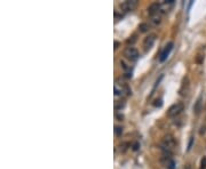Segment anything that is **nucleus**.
Here are the masks:
<instances>
[{"mask_svg": "<svg viewBox=\"0 0 206 169\" xmlns=\"http://www.w3.org/2000/svg\"><path fill=\"white\" fill-rule=\"evenodd\" d=\"M124 56L126 60H128L129 62H136L140 57V54H139V50L134 47H127L124 52Z\"/></svg>", "mask_w": 206, "mask_h": 169, "instance_id": "3", "label": "nucleus"}, {"mask_svg": "<svg viewBox=\"0 0 206 169\" xmlns=\"http://www.w3.org/2000/svg\"><path fill=\"white\" fill-rule=\"evenodd\" d=\"M118 47H119V42L115 41V49H118Z\"/></svg>", "mask_w": 206, "mask_h": 169, "instance_id": "23", "label": "nucleus"}, {"mask_svg": "<svg viewBox=\"0 0 206 169\" xmlns=\"http://www.w3.org/2000/svg\"><path fill=\"white\" fill-rule=\"evenodd\" d=\"M148 13H149L151 17L156 16V15H159V13H160V4H158V2L151 4L150 6L148 7Z\"/></svg>", "mask_w": 206, "mask_h": 169, "instance_id": "10", "label": "nucleus"}, {"mask_svg": "<svg viewBox=\"0 0 206 169\" xmlns=\"http://www.w3.org/2000/svg\"><path fill=\"white\" fill-rule=\"evenodd\" d=\"M174 6V0H165L160 4V14L168 13Z\"/></svg>", "mask_w": 206, "mask_h": 169, "instance_id": "9", "label": "nucleus"}, {"mask_svg": "<svg viewBox=\"0 0 206 169\" xmlns=\"http://www.w3.org/2000/svg\"><path fill=\"white\" fill-rule=\"evenodd\" d=\"M205 131H206V127L205 126H203V127H202V130H200V135L205 134Z\"/></svg>", "mask_w": 206, "mask_h": 169, "instance_id": "22", "label": "nucleus"}, {"mask_svg": "<svg viewBox=\"0 0 206 169\" xmlns=\"http://www.w3.org/2000/svg\"><path fill=\"white\" fill-rule=\"evenodd\" d=\"M192 143H193V137L190 138V142H189V145H188V151H190V149H191V146H192Z\"/></svg>", "mask_w": 206, "mask_h": 169, "instance_id": "21", "label": "nucleus"}, {"mask_svg": "<svg viewBox=\"0 0 206 169\" xmlns=\"http://www.w3.org/2000/svg\"><path fill=\"white\" fill-rule=\"evenodd\" d=\"M183 110H184V105H183V103L178 102V103L173 104L169 109H168V111H167V117H169V118L178 117L179 114H180Z\"/></svg>", "mask_w": 206, "mask_h": 169, "instance_id": "4", "label": "nucleus"}, {"mask_svg": "<svg viewBox=\"0 0 206 169\" xmlns=\"http://www.w3.org/2000/svg\"><path fill=\"white\" fill-rule=\"evenodd\" d=\"M184 169H190V166H189V165H187V166H186V168Z\"/></svg>", "mask_w": 206, "mask_h": 169, "instance_id": "24", "label": "nucleus"}, {"mask_svg": "<svg viewBox=\"0 0 206 169\" xmlns=\"http://www.w3.org/2000/svg\"><path fill=\"white\" fill-rule=\"evenodd\" d=\"M204 60H205V54H203V53H199V54L195 57V61H196L197 64H202V63L204 62Z\"/></svg>", "mask_w": 206, "mask_h": 169, "instance_id": "14", "label": "nucleus"}, {"mask_svg": "<svg viewBox=\"0 0 206 169\" xmlns=\"http://www.w3.org/2000/svg\"><path fill=\"white\" fill-rule=\"evenodd\" d=\"M199 169H206V156H203V158H202Z\"/></svg>", "mask_w": 206, "mask_h": 169, "instance_id": "18", "label": "nucleus"}, {"mask_svg": "<svg viewBox=\"0 0 206 169\" xmlns=\"http://www.w3.org/2000/svg\"><path fill=\"white\" fill-rule=\"evenodd\" d=\"M202 107H203V97L199 96V97L197 98L195 105H193V113H195L196 116H198V114L200 113V111H202Z\"/></svg>", "mask_w": 206, "mask_h": 169, "instance_id": "11", "label": "nucleus"}, {"mask_svg": "<svg viewBox=\"0 0 206 169\" xmlns=\"http://www.w3.org/2000/svg\"><path fill=\"white\" fill-rule=\"evenodd\" d=\"M175 146H176V142L172 135H165L160 142V149L163 153H166V154H172Z\"/></svg>", "mask_w": 206, "mask_h": 169, "instance_id": "1", "label": "nucleus"}, {"mask_svg": "<svg viewBox=\"0 0 206 169\" xmlns=\"http://www.w3.org/2000/svg\"><path fill=\"white\" fill-rule=\"evenodd\" d=\"M132 147H133V151H137V150H139V147H140V144L137 143V142H135V143L133 144V146H132Z\"/></svg>", "mask_w": 206, "mask_h": 169, "instance_id": "19", "label": "nucleus"}, {"mask_svg": "<svg viewBox=\"0 0 206 169\" xmlns=\"http://www.w3.org/2000/svg\"><path fill=\"white\" fill-rule=\"evenodd\" d=\"M173 49V42H168L166 46H165V48L163 49V52L160 54V56H159V62H165L166 60H167V57H168V55H169V53L171 50Z\"/></svg>", "mask_w": 206, "mask_h": 169, "instance_id": "8", "label": "nucleus"}, {"mask_svg": "<svg viewBox=\"0 0 206 169\" xmlns=\"http://www.w3.org/2000/svg\"><path fill=\"white\" fill-rule=\"evenodd\" d=\"M151 24L155 26L159 25L160 24V22H162V16L160 15H156V16H152L150 20Z\"/></svg>", "mask_w": 206, "mask_h": 169, "instance_id": "12", "label": "nucleus"}, {"mask_svg": "<svg viewBox=\"0 0 206 169\" xmlns=\"http://www.w3.org/2000/svg\"><path fill=\"white\" fill-rule=\"evenodd\" d=\"M124 106H125V102H123V101L119 102V103L117 102V103L115 104V109H116V110H122Z\"/></svg>", "mask_w": 206, "mask_h": 169, "instance_id": "16", "label": "nucleus"}, {"mask_svg": "<svg viewBox=\"0 0 206 169\" xmlns=\"http://www.w3.org/2000/svg\"><path fill=\"white\" fill-rule=\"evenodd\" d=\"M119 7L123 12H132L137 7V0H126L120 4Z\"/></svg>", "mask_w": 206, "mask_h": 169, "instance_id": "6", "label": "nucleus"}, {"mask_svg": "<svg viewBox=\"0 0 206 169\" xmlns=\"http://www.w3.org/2000/svg\"><path fill=\"white\" fill-rule=\"evenodd\" d=\"M127 145H128V143H122V144H120V149L123 147V152H124V151H126V149H127L126 146H127Z\"/></svg>", "mask_w": 206, "mask_h": 169, "instance_id": "20", "label": "nucleus"}, {"mask_svg": "<svg viewBox=\"0 0 206 169\" xmlns=\"http://www.w3.org/2000/svg\"><path fill=\"white\" fill-rule=\"evenodd\" d=\"M131 88L127 83L124 82H116L115 83V95L116 96H129L131 95Z\"/></svg>", "mask_w": 206, "mask_h": 169, "instance_id": "2", "label": "nucleus"}, {"mask_svg": "<svg viewBox=\"0 0 206 169\" xmlns=\"http://www.w3.org/2000/svg\"><path fill=\"white\" fill-rule=\"evenodd\" d=\"M155 41H156V36H155V34H150V36L146 37V39H144V41H143V48H144V52L150 50L151 48H152V46H153V43H155Z\"/></svg>", "mask_w": 206, "mask_h": 169, "instance_id": "7", "label": "nucleus"}, {"mask_svg": "<svg viewBox=\"0 0 206 169\" xmlns=\"http://www.w3.org/2000/svg\"><path fill=\"white\" fill-rule=\"evenodd\" d=\"M149 29H150V26H149L148 23H141V24L139 25V30H140V32H142V33L148 32Z\"/></svg>", "mask_w": 206, "mask_h": 169, "instance_id": "13", "label": "nucleus"}, {"mask_svg": "<svg viewBox=\"0 0 206 169\" xmlns=\"http://www.w3.org/2000/svg\"><path fill=\"white\" fill-rule=\"evenodd\" d=\"M162 105H163V100L162 98H157L155 101V103H153V106H156V107H160Z\"/></svg>", "mask_w": 206, "mask_h": 169, "instance_id": "17", "label": "nucleus"}, {"mask_svg": "<svg viewBox=\"0 0 206 169\" xmlns=\"http://www.w3.org/2000/svg\"><path fill=\"white\" fill-rule=\"evenodd\" d=\"M115 134H116V136L120 137V136H122V134H123V127L116 126V127H115Z\"/></svg>", "mask_w": 206, "mask_h": 169, "instance_id": "15", "label": "nucleus"}, {"mask_svg": "<svg viewBox=\"0 0 206 169\" xmlns=\"http://www.w3.org/2000/svg\"><path fill=\"white\" fill-rule=\"evenodd\" d=\"M160 162L166 169H175V161L172 158V154L163 153V156L160 158Z\"/></svg>", "mask_w": 206, "mask_h": 169, "instance_id": "5", "label": "nucleus"}]
</instances>
